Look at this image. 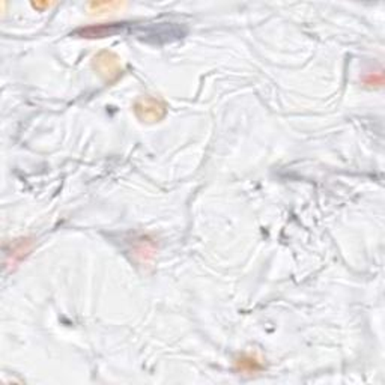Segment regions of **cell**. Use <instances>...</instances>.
<instances>
[{
    "label": "cell",
    "instance_id": "cell-2",
    "mask_svg": "<svg viewBox=\"0 0 385 385\" xmlns=\"http://www.w3.org/2000/svg\"><path fill=\"white\" fill-rule=\"evenodd\" d=\"M92 65H94L95 71L101 75L107 83L116 82L122 74L121 59L109 50L99 51L94 58V60H92Z\"/></svg>",
    "mask_w": 385,
    "mask_h": 385
},
{
    "label": "cell",
    "instance_id": "cell-3",
    "mask_svg": "<svg viewBox=\"0 0 385 385\" xmlns=\"http://www.w3.org/2000/svg\"><path fill=\"white\" fill-rule=\"evenodd\" d=\"M122 30L121 23H110V25H98V26H90L77 30L75 35L82 38H104L118 34Z\"/></svg>",
    "mask_w": 385,
    "mask_h": 385
},
{
    "label": "cell",
    "instance_id": "cell-4",
    "mask_svg": "<svg viewBox=\"0 0 385 385\" xmlns=\"http://www.w3.org/2000/svg\"><path fill=\"white\" fill-rule=\"evenodd\" d=\"M236 371L245 372V373H256L262 371L260 361H258L255 357L251 356H244L236 361Z\"/></svg>",
    "mask_w": 385,
    "mask_h": 385
},
{
    "label": "cell",
    "instance_id": "cell-1",
    "mask_svg": "<svg viewBox=\"0 0 385 385\" xmlns=\"http://www.w3.org/2000/svg\"><path fill=\"white\" fill-rule=\"evenodd\" d=\"M133 110L136 116L142 122H158L166 116L167 105L163 99L145 95L136 99Z\"/></svg>",
    "mask_w": 385,
    "mask_h": 385
}]
</instances>
